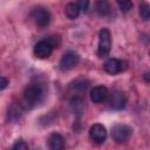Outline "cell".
Here are the masks:
<instances>
[{
  "label": "cell",
  "instance_id": "5bb4252c",
  "mask_svg": "<svg viewBox=\"0 0 150 150\" xmlns=\"http://www.w3.org/2000/svg\"><path fill=\"white\" fill-rule=\"evenodd\" d=\"M64 13L69 19H76L80 15V8L77 6V4L75 2H69L66 5L64 8Z\"/></svg>",
  "mask_w": 150,
  "mask_h": 150
},
{
  "label": "cell",
  "instance_id": "30bf717a",
  "mask_svg": "<svg viewBox=\"0 0 150 150\" xmlns=\"http://www.w3.org/2000/svg\"><path fill=\"white\" fill-rule=\"evenodd\" d=\"M109 93L104 86H96L90 91V100L94 103H102L107 100Z\"/></svg>",
  "mask_w": 150,
  "mask_h": 150
},
{
  "label": "cell",
  "instance_id": "7c38bea8",
  "mask_svg": "<svg viewBox=\"0 0 150 150\" xmlns=\"http://www.w3.org/2000/svg\"><path fill=\"white\" fill-rule=\"evenodd\" d=\"M48 145L52 150H61L64 148V138L59 132H53L48 137Z\"/></svg>",
  "mask_w": 150,
  "mask_h": 150
},
{
  "label": "cell",
  "instance_id": "d6986e66",
  "mask_svg": "<svg viewBox=\"0 0 150 150\" xmlns=\"http://www.w3.org/2000/svg\"><path fill=\"white\" fill-rule=\"evenodd\" d=\"M13 149H14V150H26V149H28V144H27L25 141L20 139V141H18V142L13 145Z\"/></svg>",
  "mask_w": 150,
  "mask_h": 150
},
{
  "label": "cell",
  "instance_id": "277c9868",
  "mask_svg": "<svg viewBox=\"0 0 150 150\" xmlns=\"http://www.w3.org/2000/svg\"><path fill=\"white\" fill-rule=\"evenodd\" d=\"M30 19L33 20V22L40 27V28H45L49 25L50 22V14L46 8L42 7H38L34 8L30 13Z\"/></svg>",
  "mask_w": 150,
  "mask_h": 150
},
{
  "label": "cell",
  "instance_id": "44dd1931",
  "mask_svg": "<svg viewBox=\"0 0 150 150\" xmlns=\"http://www.w3.org/2000/svg\"><path fill=\"white\" fill-rule=\"evenodd\" d=\"M7 86H8V80H7L6 77H2V76H0V90L5 89Z\"/></svg>",
  "mask_w": 150,
  "mask_h": 150
},
{
  "label": "cell",
  "instance_id": "52a82bcc",
  "mask_svg": "<svg viewBox=\"0 0 150 150\" xmlns=\"http://www.w3.org/2000/svg\"><path fill=\"white\" fill-rule=\"evenodd\" d=\"M53 45L48 39L46 40H40L35 46H34V55L38 59H47L53 50Z\"/></svg>",
  "mask_w": 150,
  "mask_h": 150
},
{
  "label": "cell",
  "instance_id": "4fadbf2b",
  "mask_svg": "<svg viewBox=\"0 0 150 150\" xmlns=\"http://www.w3.org/2000/svg\"><path fill=\"white\" fill-rule=\"evenodd\" d=\"M70 109L74 114L76 115H81L83 112V109H84V105H83V101L80 96H74L71 100H70Z\"/></svg>",
  "mask_w": 150,
  "mask_h": 150
},
{
  "label": "cell",
  "instance_id": "e0dca14e",
  "mask_svg": "<svg viewBox=\"0 0 150 150\" xmlns=\"http://www.w3.org/2000/svg\"><path fill=\"white\" fill-rule=\"evenodd\" d=\"M139 16L144 21H146V20L150 19V7H149L148 4L143 2V4L139 5Z\"/></svg>",
  "mask_w": 150,
  "mask_h": 150
},
{
  "label": "cell",
  "instance_id": "6da1fadb",
  "mask_svg": "<svg viewBox=\"0 0 150 150\" xmlns=\"http://www.w3.org/2000/svg\"><path fill=\"white\" fill-rule=\"evenodd\" d=\"M42 95H43V91H42L41 86L38 83H30L23 90V98H22L23 103L22 104L26 108H30L41 101Z\"/></svg>",
  "mask_w": 150,
  "mask_h": 150
},
{
  "label": "cell",
  "instance_id": "8992f818",
  "mask_svg": "<svg viewBox=\"0 0 150 150\" xmlns=\"http://www.w3.org/2000/svg\"><path fill=\"white\" fill-rule=\"evenodd\" d=\"M127 68H128V63L125 61L118 60V59H109L104 63V70L108 74H111V75L122 73Z\"/></svg>",
  "mask_w": 150,
  "mask_h": 150
},
{
  "label": "cell",
  "instance_id": "9c48e42d",
  "mask_svg": "<svg viewBox=\"0 0 150 150\" xmlns=\"http://www.w3.org/2000/svg\"><path fill=\"white\" fill-rule=\"evenodd\" d=\"M89 135H90V138L97 143V144H101L105 141L107 138V130H105V127L103 124H100V123H95L90 127L89 129Z\"/></svg>",
  "mask_w": 150,
  "mask_h": 150
},
{
  "label": "cell",
  "instance_id": "ba28073f",
  "mask_svg": "<svg viewBox=\"0 0 150 150\" xmlns=\"http://www.w3.org/2000/svg\"><path fill=\"white\" fill-rule=\"evenodd\" d=\"M109 105L114 110H121L127 104V97L120 90H114L109 95Z\"/></svg>",
  "mask_w": 150,
  "mask_h": 150
},
{
  "label": "cell",
  "instance_id": "ac0fdd59",
  "mask_svg": "<svg viewBox=\"0 0 150 150\" xmlns=\"http://www.w3.org/2000/svg\"><path fill=\"white\" fill-rule=\"evenodd\" d=\"M117 4H118L122 12H129L132 7L131 0H117Z\"/></svg>",
  "mask_w": 150,
  "mask_h": 150
},
{
  "label": "cell",
  "instance_id": "3957f363",
  "mask_svg": "<svg viewBox=\"0 0 150 150\" xmlns=\"http://www.w3.org/2000/svg\"><path fill=\"white\" fill-rule=\"evenodd\" d=\"M132 134V129L127 124H116L111 128V137L116 143H127Z\"/></svg>",
  "mask_w": 150,
  "mask_h": 150
},
{
  "label": "cell",
  "instance_id": "7a4b0ae2",
  "mask_svg": "<svg viewBox=\"0 0 150 150\" xmlns=\"http://www.w3.org/2000/svg\"><path fill=\"white\" fill-rule=\"evenodd\" d=\"M111 49V34L107 28H102L98 34V47L97 55L100 57H105Z\"/></svg>",
  "mask_w": 150,
  "mask_h": 150
},
{
  "label": "cell",
  "instance_id": "7402d4cb",
  "mask_svg": "<svg viewBox=\"0 0 150 150\" xmlns=\"http://www.w3.org/2000/svg\"><path fill=\"white\" fill-rule=\"evenodd\" d=\"M144 79H145V82H146V83H149V82H150V80H149V74H148V73H145V74H144Z\"/></svg>",
  "mask_w": 150,
  "mask_h": 150
},
{
  "label": "cell",
  "instance_id": "5b68a950",
  "mask_svg": "<svg viewBox=\"0 0 150 150\" xmlns=\"http://www.w3.org/2000/svg\"><path fill=\"white\" fill-rule=\"evenodd\" d=\"M80 62V56L77 53L73 52V50H68L63 54V56L60 60L59 67L62 71H68L70 69H73L74 67H76Z\"/></svg>",
  "mask_w": 150,
  "mask_h": 150
},
{
  "label": "cell",
  "instance_id": "ffe728a7",
  "mask_svg": "<svg viewBox=\"0 0 150 150\" xmlns=\"http://www.w3.org/2000/svg\"><path fill=\"white\" fill-rule=\"evenodd\" d=\"M77 6H79L80 11L87 12L88 7H89V0H77Z\"/></svg>",
  "mask_w": 150,
  "mask_h": 150
},
{
  "label": "cell",
  "instance_id": "8fae6325",
  "mask_svg": "<svg viewBox=\"0 0 150 150\" xmlns=\"http://www.w3.org/2000/svg\"><path fill=\"white\" fill-rule=\"evenodd\" d=\"M95 9L96 13L102 18H108L111 14V5L108 0H96Z\"/></svg>",
  "mask_w": 150,
  "mask_h": 150
},
{
  "label": "cell",
  "instance_id": "2e32d148",
  "mask_svg": "<svg viewBox=\"0 0 150 150\" xmlns=\"http://www.w3.org/2000/svg\"><path fill=\"white\" fill-rule=\"evenodd\" d=\"M21 112H22V110H21V105L19 104H13L11 108H9V110H8V117L12 120V121H16L18 118H20V116H21Z\"/></svg>",
  "mask_w": 150,
  "mask_h": 150
},
{
  "label": "cell",
  "instance_id": "9a60e30c",
  "mask_svg": "<svg viewBox=\"0 0 150 150\" xmlns=\"http://www.w3.org/2000/svg\"><path fill=\"white\" fill-rule=\"evenodd\" d=\"M88 86H89V82L86 81V80H77L75 81L73 84H71V89L73 91H75L76 94H83L87 91L88 89Z\"/></svg>",
  "mask_w": 150,
  "mask_h": 150
}]
</instances>
